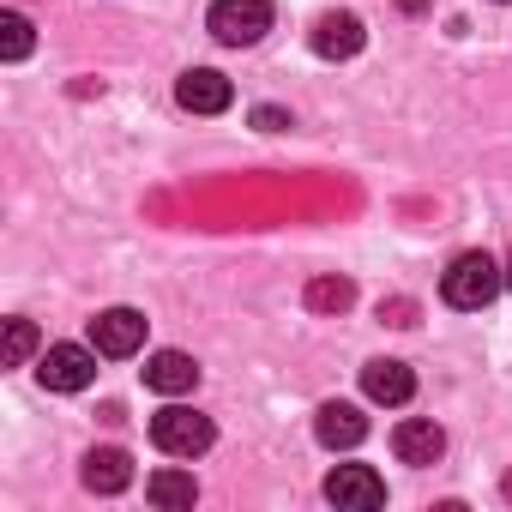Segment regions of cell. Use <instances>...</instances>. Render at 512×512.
Returning a JSON list of instances; mask_svg holds the SVG:
<instances>
[{
  "instance_id": "1",
  "label": "cell",
  "mask_w": 512,
  "mask_h": 512,
  "mask_svg": "<svg viewBox=\"0 0 512 512\" xmlns=\"http://www.w3.org/2000/svg\"><path fill=\"white\" fill-rule=\"evenodd\" d=\"M500 290H506V272L488 260L482 247L458 253V260L446 266V278H440V296H446V308H458V314H482Z\"/></svg>"
},
{
  "instance_id": "12",
  "label": "cell",
  "mask_w": 512,
  "mask_h": 512,
  "mask_svg": "<svg viewBox=\"0 0 512 512\" xmlns=\"http://www.w3.org/2000/svg\"><path fill=\"white\" fill-rule=\"evenodd\" d=\"M362 392H368L374 404H410V398H416V374H410V362L380 356V362L362 368Z\"/></svg>"
},
{
  "instance_id": "5",
  "label": "cell",
  "mask_w": 512,
  "mask_h": 512,
  "mask_svg": "<svg viewBox=\"0 0 512 512\" xmlns=\"http://www.w3.org/2000/svg\"><path fill=\"white\" fill-rule=\"evenodd\" d=\"M145 314L139 308H103L97 320H91V344H97V356H139L145 350Z\"/></svg>"
},
{
  "instance_id": "21",
  "label": "cell",
  "mask_w": 512,
  "mask_h": 512,
  "mask_svg": "<svg viewBox=\"0 0 512 512\" xmlns=\"http://www.w3.org/2000/svg\"><path fill=\"white\" fill-rule=\"evenodd\" d=\"M506 494H512V476H506Z\"/></svg>"
},
{
  "instance_id": "16",
  "label": "cell",
  "mask_w": 512,
  "mask_h": 512,
  "mask_svg": "<svg viewBox=\"0 0 512 512\" xmlns=\"http://www.w3.org/2000/svg\"><path fill=\"white\" fill-rule=\"evenodd\" d=\"M37 350V326L31 320H7V338H0V356H7V368H25Z\"/></svg>"
},
{
  "instance_id": "7",
  "label": "cell",
  "mask_w": 512,
  "mask_h": 512,
  "mask_svg": "<svg viewBox=\"0 0 512 512\" xmlns=\"http://www.w3.org/2000/svg\"><path fill=\"white\" fill-rule=\"evenodd\" d=\"M362 43H368V31H362L356 13H320L314 31H308V49L320 61H350V55H362Z\"/></svg>"
},
{
  "instance_id": "4",
  "label": "cell",
  "mask_w": 512,
  "mask_h": 512,
  "mask_svg": "<svg viewBox=\"0 0 512 512\" xmlns=\"http://www.w3.org/2000/svg\"><path fill=\"white\" fill-rule=\"evenodd\" d=\"M37 380H43L49 392H85V386L97 380V344H91V350H85V344H49L43 362H37Z\"/></svg>"
},
{
  "instance_id": "19",
  "label": "cell",
  "mask_w": 512,
  "mask_h": 512,
  "mask_svg": "<svg viewBox=\"0 0 512 512\" xmlns=\"http://www.w3.org/2000/svg\"><path fill=\"white\" fill-rule=\"evenodd\" d=\"M253 127H260V133H284V127H296V121H290L284 109H272V103H266V109H253Z\"/></svg>"
},
{
  "instance_id": "14",
  "label": "cell",
  "mask_w": 512,
  "mask_h": 512,
  "mask_svg": "<svg viewBox=\"0 0 512 512\" xmlns=\"http://www.w3.org/2000/svg\"><path fill=\"white\" fill-rule=\"evenodd\" d=\"M145 500H151V506H193V500H199V482H193L187 470H157V476L145 482Z\"/></svg>"
},
{
  "instance_id": "2",
  "label": "cell",
  "mask_w": 512,
  "mask_h": 512,
  "mask_svg": "<svg viewBox=\"0 0 512 512\" xmlns=\"http://www.w3.org/2000/svg\"><path fill=\"white\" fill-rule=\"evenodd\" d=\"M151 440H157V452H169V458H199V452H211L217 428H211V416H199V410H187V404H163V410L151 416Z\"/></svg>"
},
{
  "instance_id": "13",
  "label": "cell",
  "mask_w": 512,
  "mask_h": 512,
  "mask_svg": "<svg viewBox=\"0 0 512 512\" xmlns=\"http://www.w3.org/2000/svg\"><path fill=\"white\" fill-rule=\"evenodd\" d=\"M79 476H85V488H91V494H121V488L133 482V458H127L121 446H91Z\"/></svg>"
},
{
  "instance_id": "3",
  "label": "cell",
  "mask_w": 512,
  "mask_h": 512,
  "mask_svg": "<svg viewBox=\"0 0 512 512\" xmlns=\"http://www.w3.org/2000/svg\"><path fill=\"white\" fill-rule=\"evenodd\" d=\"M205 25L223 49H253L272 31V0H217Z\"/></svg>"
},
{
  "instance_id": "10",
  "label": "cell",
  "mask_w": 512,
  "mask_h": 512,
  "mask_svg": "<svg viewBox=\"0 0 512 512\" xmlns=\"http://www.w3.org/2000/svg\"><path fill=\"white\" fill-rule=\"evenodd\" d=\"M314 440L326 446V452H350V446H362L368 440V416L356 410V404H320L314 410Z\"/></svg>"
},
{
  "instance_id": "22",
  "label": "cell",
  "mask_w": 512,
  "mask_h": 512,
  "mask_svg": "<svg viewBox=\"0 0 512 512\" xmlns=\"http://www.w3.org/2000/svg\"><path fill=\"white\" fill-rule=\"evenodd\" d=\"M500 7H506V0H500Z\"/></svg>"
},
{
  "instance_id": "18",
  "label": "cell",
  "mask_w": 512,
  "mask_h": 512,
  "mask_svg": "<svg viewBox=\"0 0 512 512\" xmlns=\"http://www.w3.org/2000/svg\"><path fill=\"white\" fill-rule=\"evenodd\" d=\"M380 320L386 326H416V302H404V296L398 302H380Z\"/></svg>"
},
{
  "instance_id": "20",
  "label": "cell",
  "mask_w": 512,
  "mask_h": 512,
  "mask_svg": "<svg viewBox=\"0 0 512 512\" xmlns=\"http://www.w3.org/2000/svg\"><path fill=\"white\" fill-rule=\"evenodd\" d=\"M500 272H506V290H512V253H506V266H500Z\"/></svg>"
},
{
  "instance_id": "11",
  "label": "cell",
  "mask_w": 512,
  "mask_h": 512,
  "mask_svg": "<svg viewBox=\"0 0 512 512\" xmlns=\"http://www.w3.org/2000/svg\"><path fill=\"white\" fill-rule=\"evenodd\" d=\"M145 386L163 392V398H181V392L199 386V362H193L187 350H157V356L145 362Z\"/></svg>"
},
{
  "instance_id": "17",
  "label": "cell",
  "mask_w": 512,
  "mask_h": 512,
  "mask_svg": "<svg viewBox=\"0 0 512 512\" xmlns=\"http://www.w3.org/2000/svg\"><path fill=\"white\" fill-rule=\"evenodd\" d=\"M0 55H7V61L31 55V19L25 13H0Z\"/></svg>"
},
{
  "instance_id": "6",
  "label": "cell",
  "mask_w": 512,
  "mask_h": 512,
  "mask_svg": "<svg viewBox=\"0 0 512 512\" xmlns=\"http://www.w3.org/2000/svg\"><path fill=\"white\" fill-rule=\"evenodd\" d=\"M326 500H332V506L374 512V506H386V476L368 470V464H338V470L326 476Z\"/></svg>"
},
{
  "instance_id": "15",
  "label": "cell",
  "mask_w": 512,
  "mask_h": 512,
  "mask_svg": "<svg viewBox=\"0 0 512 512\" xmlns=\"http://www.w3.org/2000/svg\"><path fill=\"white\" fill-rule=\"evenodd\" d=\"M350 302H356V284L338 278V272H326V278L308 284V308H314V314H344Z\"/></svg>"
},
{
  "instance_id": "9",
  "label": "cell",
  "mask_w": 512,
  "mask_h": 512,
  "mask_svg": "<svg viewBox=\"0 0 512 512\" xmlns=\"http://www.w3.org/2000/svg\"><path fill=\"white\" fill-rule=\"evenodd\" d=\"M392 452H398V464H440V452H446V428L434 422V416H404L398 428H392Z\"/></svg>"
},
{
  "instance_id": "8",
  "label": "cell",
  "mask_w": 512,
  "mask_h": 512,
  "mask_svg": "<svg viewBox=\"0 0 512 512\" xmlns=\"http://www.w3.org/2000/svg\"><path fill=\"white\" fill-rule=\"evenodd\" d=\"M175 103H181L187 115H223V109L235 103V85H229L223 73H211V67H193V73L175 79Z\"/></svg>"
}]
</instances>
